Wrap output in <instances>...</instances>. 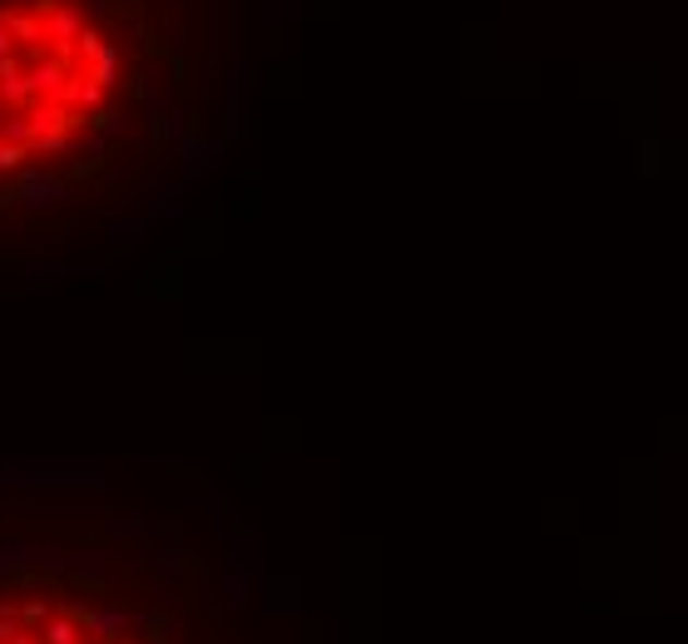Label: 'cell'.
<instances>
[{
    "instance_id": "6da1fadb",
    "label": "cell",
    "mask_w": 688,
    "mask_h": 644,
    "mask_svg": "<svg viewBox=\"0 0 688 644\" xmlns=\"http://www.w3.org/2000/svg\"><path fill=\"white\" fill-rule=\"evenodd\" d=\"M140 89L109 0H0V198L95 159Z\"/></svg>"
},
{
    "instance_id": "7a4b0ae2",
    "label": "cell",
    "mask_w": 688,
    "mask_h": 644,
    "mask_svg": "<svg viewBox=\"0 0 688 644\" xmlns=\"http://www.w3.org/2000/svg\"><path fill=\"white\" fill-rule=\"evenodd\" d=\"M0 644H194V634L109 556L0 540Z\"/></svg>"
}]
</instances>
